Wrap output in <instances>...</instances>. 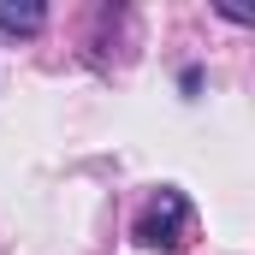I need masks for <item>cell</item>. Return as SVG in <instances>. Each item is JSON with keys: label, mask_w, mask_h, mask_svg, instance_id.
<instances>
[{"label": "cell", "mask_w": 255, "mask_h": 255, "mask_svg": "<svg viewBox=\"0 0 255 255\" xmlns=\"http://www.w3.org/2000/svg\"><path fill=\"white\" fill-rule=\"evenodd\" d=\"M196 232V214H190V196L184 190H154V202L142 208V220H136V244L142 250H184Z\"/></svg>", "instance_id": "1"}, {"label": "cell", "mask_w": 255, "mask_h": 255, "mask_svg": "<svg viewBox=\"0 0 255 255\" xmlns=\"http://www.w3.org/2000/svg\"><path fill=\"white\" fill-rule=\"evenodd\" d=\"M42 18H48L42 0H0V30H6V36H36Z\"/></svg>", "instance_id": "2"}]
</instances>
